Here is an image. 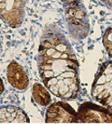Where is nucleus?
<instances>
[{"label": "nucleus", "instance_id": "24", "mask_svg": "<svg viewBox=\"0 0 112 124\" xmlns=\"http://www.w3.org/2000/svg\"><path fill=\"white\" fill-rule=\"evenodd\" d=\"M109 56H111L112 57V49L110 50H109Z\"/></svg>", "mask_w": 112, "mask_h": 124}, {"label": "nucleus", "instance_id": "3", "mask_svg": "<svg viewBox=\"0 0 112 124\" xmlns=\"http://www.w3.org/2000/svg\"><path fill=\"white\" fill-rule=\"evenodd\" d=\"M29 122V119L27 118V116L25 115V113L23 112L22 110H20L18 109L17 110V116H16V118L13 121V122H15V123H23V122Z\"/></svg>", "mask_w": 112, "mask_h": 124}, {"label": "nucleus", "instance_id": "12", "mask_svg": "<svg viewBox=\"0 0 112 124\" xmlns=\"http://www.w3.org/2000/svg\"><path fill=\"white\" fill-rule=\"evenodd\" d=\"M107 83V80H106V76H104V75H100L99 78L96 80V84L97 85H105Z\"/></svg>", "mask_w": 112, "mask_h": 124}, {"label": "nucleus", "instance_id": "15", "mask_svg": "<svg viewBox=\"0 0 112 124\" xmlns=\"http://www.w3.org/2000/svg\"><path fill=\"white\" fill-rule=\"evenodd\" d=\"M75 14H76V10H75V8H70V9L68 10V12H67V17H68V19L74 17Z\"/></svg>", "mask_w": 112, "mask_h": 124}, {"label": "nucleus", "instance_id": "17", "mask_svg": "<svg viewBox=\"0 0 112 124\" xmlns=\"http://www.w3.org/2000/svg\"><path fill=\"white\" fill-rule=\"evenodd\" d=\"M61 56H62V52L57 50L55 53H53V56L51 57V58H52V59H61Z\"/></svg>", "mask_w": 112, "mask_h": 124}, {"label": "nucleus", "instance_id": "19", "mask_svg": "<svg viewBox=\"0 0 112 124\" xmlns=\"http://www.w3.org/2000/svg\"><path fill=\"white\" fill-rule=\"evenodd\" d=\"M105 39H106V40H108L109 41H110V42H112V30L110 31V32H109V34H106V37H105Z\"/></svg>", "mask_w": 112, "mask_h": 124}, {"label": "nucleus", "instance_id": "23", "mask_svg": "<svg viewBox=\"0 0 112 124\" xmlns=\"http://www.w3.org/2000/svg\"><path fill=\"white\" fill-rule=\"evenodd\" d=\"M0 86H1V89H0V93H2L4 91V85H3V82H2V80H1V82H0Z\"/></svg>", "mask_w": 112, "mask_h": 124}, {"label": "nucleus", "instance_id": "8", "mask_svg": "<svg viewBox=\"0 0 112 124\" xmlns=\"http://www.w3.org/2000/svg\"><path fill=\"white\" fill-rule=\"evenodd\" d=\"M70 91V87H69V85H62V86H60L59 88V96L60 97H62V96L64 95L65 93H67Z\"/></svg>", "mask_w": 112, "mask_h": 124}, {"label": "nucleus", "instance_id": "27", "mask_svg": "<svg viewBox=\"0 0 112 124\" xmlns=\"http://www.w3.org/2000/svg\"><path fill=\"white\" fill-rule=\"evenodd\" d=\"M111 109H112V106H111Z\"/></svg>", "mask_w": 112, "mask_h": 124}, {"label": "nucleus", "instance_id": "11", "mask_svg": "<svg viewBox=\"0 0 112 124\" xmlns=\"http://www.w3.org/2000/svg\"><path fill=\"white\" fill-rule=\"evenodd\" d=\"M49 89H50V91L52 92L53 93H54L55 95L59 96V88L60 86L58 85H50V86L48 87Z\"/></svg>", "mask_w": 112, "mask_h": 124}, {"label": "nucleus", "instance_id": "6", "mask_svg": "<svg viewBox=\"0 0 112 124\" xmlns=\"http://www.w3.org/2000/svg\"><path fill=\"white\" fill-rule=\"evenodd\" d=\"M104 89H105V85H97L96 87H94L93 90H92V94H93V96H97L100 93H101Z\"/></svg>", "mask_w": 112, "mask_h": 124}, {"label": "nucleus", "instance_id": "7", "mask_svg": "<svg viewBox=\"0 0 112 124\" xmlns=\"http://www.w3.org/2000/svg\"><path fill=\"white\" fill-rule=\"evenodd\" d=\"M58 81H59V79H58L57 78H49V79H45V80H44V84H45V85H46L47 87H49L50 85H57Z\"/></svg>", "mask_w": 112, "mask_h": 124}, {"label": "nucleus", "instance_id": "16", "mask_svg": "<svg viewBox=\"0 0 112 124\" xmlns=\"http://www.w3.org/2000/svg\"><path fill=\"white\" fill-rule=\"evenodd\" d=\"M56 51H57V50H56L55 48H50V49H47L46 50V55L47 57H49V58H51V57L53 56V53H55Z\"/></svg>", "mask_w": 112, "mask_h": 124}, {"label": "nucleus", "instance_id": "10", "mask_svg": "<svg viewBox=\"0 0 112 124\" xmlns=\"http://www.w3.org/2000/svg\"><path fill=\"white\" fill-rule=\"evenodd\" d=\"M54 48H55L58 51H61L62 53L66 52V51H67V46H66L65 44H63V43L57 44V45H55V46H54Z\"/></svg>", "mask_w": 112, "mask_h": 124}, {"label": "nucleus", "instance_id": "1", "mask_svg": "<svg viewBox=\"0 0 112 124\" xmlns=\"http://www.w3.org/2000/svg\"><path fill=\"white\" fill-rule=\"evenodd\" d=\"M7 80L18 90L25 89L29 84L27 76L23 68L15 61L11 62L7 68Z\"/></svg>", "mask_w": 112, "mask_h": 124}, {"label": "nucleus", "instance_id": "5", "mask_svg": "<svg viewBox=\"0 0 112 124\" xmlns=\"http://www.w3.org/2000/svg\"><path fill=\"white\" fill-rule=\"evenodd\" d=\"M109 94H110V93H109V91L107 90V89H104V90H103L101 93H99V94H98L96 97H97V99L99 100L100 102H101L102 100H104L105 98H107V97H108Z\"/></svg>", "mask_w": 112, "mask_h": 124}, {"label": "nucleus", "instance_id": "13", "mask_svg": "<svg viewBox=\"0 0 112 124\" xmlns=\"http://www.w3.org/2000/svg\"><path fill=\"white\" fill-rule=\"evenodd\" d=\"M70 87V91H72V92H78L79 90V82H74L72 83L71 85H69Z\"/></svg>", "mask_w": 112, "mask_h": 124}, {"label": "nucleus", "instance_id": "18", "mask_svg": "<svg viewBox=\"0 0 112 124\" xmlns=\"http://www.w3.org/2000/svg\"><path fill=\"white\" fill-rule=\"evenodd\" d=\"M104 73L106 75L108 74H112V65L111 66H108L106 68V69L104 70Z\"/></svg>", "mask_w": 112, "mask_h": 124}, {"label": "nucleus", "instance_id": "21", "mask_svg": "<svg viewBox=\"0 0 112 124\" xmlns=\"http://www.w3.org/2000/svg\"><path fill=\"white\" fill-rule=\"evenodd\" d=\"M16 110H17V108H14V107H8V108H6V111L11 112V113L14 112H16Z\"/></svg>", "mask_w": 112, "mask_h": 124}, {"label": "nucleus", "instance_id": "26", "mask_svg": "<svg viewBox=\"0 0 112 124\" xmlns=\"http://www.w3.org/2000/svg\"><path fill=\"white\" fill-rule=\"evenodd\" d=\"M110 82H111V83H112V79H111V81H110Z\"/></svg>", "mask_w": 112, "mask_h": 124}, {"label": "nucleus", "instance_id": "2", "mask_svg": "<svg viewBox=\"0 0 112 124\" xmlns=\"http://www.w3.org/2000/svg\"><path fill=\"white\" fill-rule=\"evenodd\" d=\"M33 96L35 99V101L43 106H46L49 104L51 101V97L49 93L44 88L42 85L40 84H34L33 87Z\"/></svg>", "mask_w": 112, "mask_h": 124}, {"label": "nucleus", "instance_id": "20", "mask_svg": "<svg viewBox=\"0 0 112 124\" xmlns=\"http://www.w3.org/2000/svg\"><path fill=\"white\" fill-rule=\"evenodd\" d=\"M70 58V55L67 54L66 52L62 53V56H61V59H68Z\"/></svg>", "mask_w": 112, "mask_h": 124}, {"label": "nucleus", "instance_id": "9", "mask_svg": "<svg viewBox=\"0 0 112 124\" xmlns=\"http://www.w3.org/2000/svg\"><path fill=\"white\" fill-rule=\"evenodd\" d=\"M62 78H76V72L74 71H64L60 75Z\"/></svg>", "mask_w": 112, "mask_h": 124}, {"label": "nucleus", "instance_id": "14", "mask_svg": "<svg viewBox=\"0 0 112 124\" xmlns=\"http://www.w3.org/2000/svg\"><path fill=\"white\" fill-rule=\"evenodd\" d=\"M74 17L76 19L81 20V19H82V18L85 17V13H84L83 11H81V10H78V11H76V14H75Z\"/></svg>", "mask_w": 112, "mask_h": 124}, {"label": "nucleus", "instance_id": "4", "mask_svg": "<svg viewBox=\"0 0 112 124\" xmlns=\"http://www.w3.org/2000/svg\"><path fill=\"white\" fill-rule=\"evenodd\" d=\"M40 75L44 80L49 79V78H53V77L55 76L54 72L53 71V69H51V70H44V71L43 72V73H41Z\"/></svg>", "mask_w": 112, "mask_h": 124}, {"label": "nucleus", "instance_id": "25", "mask_svg": "<svg viewBox=\"0 0 112 124\" xmlns=\"http://www.w3.org/2000/svg\"><path fill=\"white\" fill-rule=\"evenodd\" d=\"M109 93H110V94H111V95H112V88H111V90L109 91Z\"/></svg>", "mask_w": 112, "mask_h": 124}, {"label": "nucleus", "instance_id": "22", "mask_svg": "<svg viewBox=\"0 0 112 124\" xmlns=\"http://www.w3.org/2000/svg\"><path fill=\"white\" fill-rule=\"evenodd\" d=\"M112 79V74H108L106 76V80L107 82H110Z\"/></svg>", "mask_w": 112, "mask_h": 124}]
</instances>
